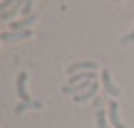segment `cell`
<instances>
[{
  "label": "cell",
  "mask_w": 134,
  "mask_h": 128,
  "mask_svg": "<svg viewBox=\"0 0 134 128\" xmlns=\"http://www.w3.org/2000/svg\"><path fill=\"white\" fill-rule=\"evenodd\" d=\"M95 63L93 61H78V63H71L69 67H67V74H80V72H95Z\"/></svg>",
  "instance_id": "obj_1"
},
{
  "label": "cell",
  "mask_w": 134,
  "mask_h": 128,
  "mask_svg": "<svg viewBox=\"0 0 134 128\" xmlns=\"http://www.w3.org/2000/svg\"><path fill=\"white\" fill-rule=\"evenodd\" d=\"M108 119H110L113 128H125V124L119 119V106H117V102H115V100L108 102Z\"/></svg>",
  "instance_id": "obj_2"
},
{
  "label": "cell",
  "mask_w": 134,
  "mask_h": 128,
  "mask_svg": "<svg viewBox=\"0 0 134 128\" xmlns=\"http://www.w3.org/2000/svg\"><path fill=\"white\" fill-rule=\"evenodd\" d=\"M30 37H32V30H30V28L18 30V33H11V30L0 33V39H2V41H18V39H30Z\"/></svg>",
  "instance_id": "obj_3"
},
{
  "label": "cell",
  "mask_w": 134,
  "mask_h": 128,
  "mask_svg": "<svg viewBox=\"0 0 134 128\" xmlns=\"http://www.w3.org/2000/svg\"><path fill=\"white\" fill-rule=\"evenodd\" d=\"M26 78H28L26 72H20L18 74V96H20L22 102H32V98L28 96V91H26Z\"/></svg>",
  "instance_id": "obj_4"
},
{
  "label": "cell",
  "mask_w": 134,
  "mask_h": 128,
  "mask_svg": "<svg viewBox=\"0 0 134 128\" xmlns=\"http://www.w3.org/2000/svg\"><path fill=\"white\" fill-rule=\"evenodd\" d=\"M102 83H104V91H106V93H110L113 98L121 93L119 89L115 87V83H113V78H110V72H108V70H104V74H102Z\"/></svg>",
  "instance_id": "obj_5"
},
{
  "label": "cell",
  "mask_w": 134,
  "mask_h": 128,
  "mask_svg": "<svg viewBox=\"0 0 134 128\" xmlns=\"http://www.w3.org/2000/svg\"><path fill=\"white\" fill-rule=\"evenodd\" d=\"M32 22H35V15H30V18H22V20H15V22L9 24V30H11V33L26 30V26H28V24H32Z\"/></svg>",
  "instance_id": "obj_6"
},
{
  "label": "cell",
  "mask_w": 134,
  "mask_h": 128,
  "mask_svg": "<svg viewBox=\"0 0 134 128\" xmlns=\"http://www.w3.org/2000/svg\"><path fill=\"white\" fill-rule=\"evenodd\" d=\"M108 111H104L102 106H99L97 109V113H95V119H97V128H110V126H108V122H110V119H108Z\"/></svg>",
  "instance_id": "obj_7"
},
{
  "label": "cell",
  "mask_w": 134,
  "mask_h": 128,
  "mask_svg": "<svg viewBox=\"0 0 134 128\" xmlns=\"http://www.w3.org/2000/svg\"><path fill=\"white\" fill-rule=\"evenodd\" d=\"M41 106H43V104H41L39 100H32V102H20V104L15 106V113L20 115V113H24L26 109H41Z\"/></svg>",
  "instance_id": "obj_8"
},
{
  "label": "cell",
  "mask_w": 134,
  "mask_h": 128,
  "mask_svg": "<svg viewBox=\"0 0 134 128\" xmlns=\"http://www.w3.org/2000/svg\"><path fill=\"white\" fill-rule=\"evenodd\" d=\"M95 91H97V85L93 83V85L89 87V91H85V93H78V96H74V102H85V100H91V98L95 96Z\"/></svg>",
  "instance_id": "obj_9"
},
{
  "label": "cell",
  "mask_w": 134,
  "mask_h": 128,
  "mask_svg": "<svg viewBox=\"0 0 134 128\" xmlns=\"http://www.w3.org/2000/svg\"><path fill=\"white\" fill-rule=\"evenodd\" d=\"M30 7H32V2H24V7H22V13H24V18H30Z\"/></svg>",
  "instance_id": "obj_10"
},
{
  "label": "cell",
  "mask_w": 134,
  "mask_h": 128,
  "mask_svg": "<svg viewBox=\"0 0 134 128\" xmlns=\"http://www.w3.org/2000/svg\"><path fill=\"white\" fill-rule=\"evenodd\" d=\"M15 13H18V7H15V9H11V11H7V13H2L0 18H2V20H9V18H13Z\"/></svg>",
  "instance_id": "obj_11"
},
{
  "label": "cell",
  "mask_w": 134,
  "mask_h": 128,
  "mask_svg": "<svg viewBox=\"0 0 134 128\" xmlns=\"http://www.w3.org/2000/svg\"><path fill=\"white\" fill-rule=\"evenodd\" d=\"M121 41H123V44H128V41H134V28H132V33L123 35V37H121Z\"/></svg>",
  "instance_id": "obj_12"
}]
</instances>
